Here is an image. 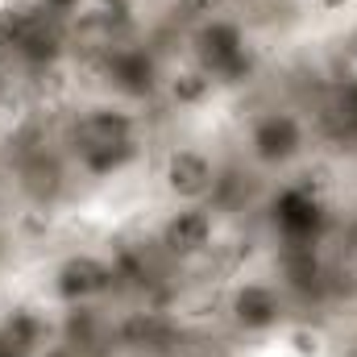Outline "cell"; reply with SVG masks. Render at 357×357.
Returning <instances> with one entry per match:
<instances>
[{
  "label": "cell",
  "instance_id": "ba28073f",
  "mask_svg": "<svg viewBox=\"0 0 357 357\" xmlns=\"http://www.w3.org/2000/svg\"><path fill=\"white\" fill-rule=\"evenodd\" d=\"M116 287V266L91 250H75L50 266V299L59 307H88L100 303Z\"/></svg>",
  "mask_w": 357,
  "mask_h": 357
},
{
  "label": "cell",
  "instance_id": "3957f363",
  "mask_svg": "<svg viewBox=\"0 0 357 357\" xmlns=\"http://www.w3.org/2000/svg\"><path fill=\"white\" fill-rule=\"evenodd\" d=\"M291 295L274 274H241L225 295V316L241 337H274L291 328Z\"/></svg>",
  "mask_w": 357,
  "mask_h": 357
},
{
  "label": "cell",
  "instance_id": "4fadbf2b",
  "mask_svg": "<svg viewBox=\"0 0 357 357\" xmlns=\"http://www.w3.org/2000/svg\"><path fill=\"white\" fill-rule=\"evenodd\" d=\"M25 357H88V349H79L75 341H67V337L59 333V337H46V341H38V345H33Z\"/></svg>",
  "mask_w": 357,
  "mask_h": 357
},
{
  "label": "cell",
  "instance_id": "277c9868",
  "mask_svg": "<svg viewBox=\"0 0 357 357\" xmlns=\"http://www.w3.org/2000/svg\"><path fill=\"white\" fill-rule=\"evenodd\" d=\"M67 146L71 158L79 154H100V150H125V146H142V121L125 100H108V104H91L79 108L71 129H67Z\"/></svg>",
  "mask_w": 357,
  "mask_h": 357
},
{
  "label": "cell",
  "instance_id": "9a60e30c",
  "mask_svg": "<svg viewBox=\"0 0 357 357\" xmlns=\"http://www.w3.org/2000/svg\"><path fill=\"white\" fill-rule=\"evenodd\" d=\"M178 8H183V17L195 25V21H204V17H216V13L225 8V0H178Z\"/></svg>",
  "mask_w": 357,
  "mask_h": 357
},
{
  "label": "cell",
  "instance_id": "5bb4252c",
  "mask_svg": "<svg viewBox=\"0 0 357 357\" xmlns=\"http://www.w3.org/2000/svg\"><path fill=\"white\" fill-rule=\"evenodd\" d=\"M337 116H341L345 129L357 133V84H345V88L337 91Z\"/></svg>",
  "mask_w": 357,
  "mask_h": 357
},
{
  "label": "cell",
  "instance_id": "30bf717a",
  "mask_svg": "<svg viewBox=\"0 0 357 357\" xmlns=\"http://www.w3.org/2000/svg\"><path fill=\"white\" fill-rule=\"evenodd\" d=\"M274 278H278V287L291 295V303L320 299L324 287H328V266H324L320 245H278Z\"/></svg>",
  "mask_w": 357,
  "mask_h": 357
},
{
  "label": "cell",
  "instance_id": "52a82bcc",
  "mask_svg": "<svg viewBox=\"0 0 357 357\" xmlns=\"http://www.w3.org/2000/svg\"><path fill=\"white\" fill-rule=\"evenodd\" d=\"M100 75L108 79V91L125 104L162 96V63L154 50L133 42H112L100 54Z\"/></svg>",
  "mask_w": 357,
  "mask_h": 357
},
{
  "label": "cell",
  "instance_id": "7a4b0ae2",
  "mask_svg": "<svg viewBox=\"0 0 357 357\" xmlns=\"http://www.w3.org/2000/svg\"><path fill=\"white\" fill-rule=\"evenodd\" d=\"M245 158L266 171V175H287L295 171L303 158H307V146H312V129H307V116L291 104H266L258 108L250 121H245Z\"/></svg>",
  "mask_w": 357,
  "mask_h": 357
},
{
  "label": "cell",
  "instance_id": "ffe728a7",
  "mask_svg": "<svg viewBox=\"0 0 357 357\" xmlns=\"http://www.w3.org/2000/svg\"><path fill=\"white\" fill-rule=\"evenodd\" d=\"M354 199H357V178H354Z\"/></svg>",
  "mask_w": 357,
  "mask_h": 357
},
{
  "label": "cell",
  "instance_id": "9c48e42d",
  "mask_svg": "<svg viewBox=\"0 0 357 357\" xmlns=\"http://www.w3.org/2000/svg\"><path fill=\"white\" fill-rule=\"evenodd\" d=\"M216 245V212L208 204H175L158 225V250L171 262H195Z\"/></svg>",
  "mask_w": 357,
  "mask_h": 357
},
{
  "label": "cell",
  "instance_id": "d6986e66",
  "mask_svg": "<svg viewBox=\"0 0 357 357\" xmlns=\"http://www.w3.org/2000/svg\"><path fill=\"white\" fill-rule=\"evenodd\" d=\"M345 357H357V341H354V345H349V354H345Z\"/></svg>",
  "mask_w": 357,
  "mask_h": 357
},
{
  "label": "cell",
  "instance_id": "6da1fadb",
  "mask_svg": "<svg viewBox=\"0 0 357 357\" xmlns=\"http://www.w3.org/2000/svg\"><path fill=\"white\" fill-rule=\"evenodd\" d=\"M187 59L216 84V88H241L245 79H254L258 71V46L250 38V29L237 17H204L191 25L187 33Z\"/></svg>",
  "mask_w": 357,
  "mask_h": 357
},
{
  "label": "cell",
  "instance_id": "8992f818",
  "mask_svg": "<svg viewBox=\"0 0 357 357\" xmlns=\"http://www.w3.org/2000/svg\"><path fill=\"white\" fill-rule=\"evenodd\" d=\"M158 183L171 204H208L220 187V162L195 142H175L158 162Z\"/></svg>",
  "mask_w": 357,
  "mask_h": 357
},
{
  "label": "cell",
  "instance_id": "8fae6325",
  "mask_svg": "<svg viewBox=\"0 0 357 357\" xmlns=\"http://www.w3.org/2000/svg\"><path fill=\"white\" fill-rule=\"evenodd\" d=\"M216 84L187 59V63H178V67H162V96L171 100V108L178 112H199V108H208L212 100H216Z\"/></svg>",
  "mask_w": 357,
  "mask_h": 357
},
{
  "label": "cell",
  "instance_id": "7c38bea8",
  "mask_svg": "<svg viewBox=\"0 0 357 357\" xmlns=\"http://www.w3.org/2000/svg\"><path fill=\"white\" fill-rule=\"evenodd\" d=\"M17 187L33 199V204H54L59 195H63V187H67V167H63V158L59 154H29L25 162H21V171H17Z\"/></svg>",
  "mask_w": 357,
  "mask_h": 357
},
{
  "label": "cell",
  "instance_id": "44dd1931",
  "mask_svg": "<svg viewBox=\"0 0 357 357\" xmlns=\"http://www.w3.org/2000/svg\"><path fill=\"white\" fill-rule=\"evenodd\" d=\"M0 4H8V0H0Z\"/></svg>",
  "mask_w": 357,
  "mask_h": 357
},
{
  "label": "cell",
  "instance_id": "ac0fdd59",
  "mask_svg": "<svg viewBox=\"0 0 357 357\" xmlns=\"http://www.w3.org/2000/svg\"><path fill=\"white\" fill-rule=\"evenodd\" d=\"M187 357H225V354H216V349H195V354H187Z\"/></svg>",
  "mask_w": 357,
  "mask_h": 357
},
{
  "label": "cell",
  "instance_id": "5b68a950",
  "mask_svg": "<svg viewBox=\"0 0 357 357\" xmlns=\"http://www.w3.org/2000/svg\"><path fill=\"white\" fill-rule=\"evenodd\" d=\"M270 229L278 245H320L328 233V204L312 183H287L270 199Z\"/></svg>",
  "mask_w": 357,
  "mask_h": 357
},
{
  "label": "cell",
  "instance_id": "e0dca14e",
  "mask_svg": "<svg viewBox=\"0 0 357 357\" xmlns=\"http://www.w3.org/2000/svg\"><path fill=\"white\" fill-rule=\"evenodd\" d=\"M38 4H46V8H54V13H63V8H71L75 0H38Z\"/></svg>",
  "mask_w": 357,
  "mask_h": 357
},
{
  "label": "cell",
  "instance_id": "2e32d148",
  "mask_svg": "<svg viewBox=\"0 0 357 357\" xmlns=\"http://www.w3.org/2000/svg\"><path fill=\"white\" fill-rule=\"evenodd\" d=\"M312 13H320V17H341V13H349L357 8V0H303Z\"/></svg>",
  "mask_w": 357,
  "mask_h": 357
}]
</instances>
